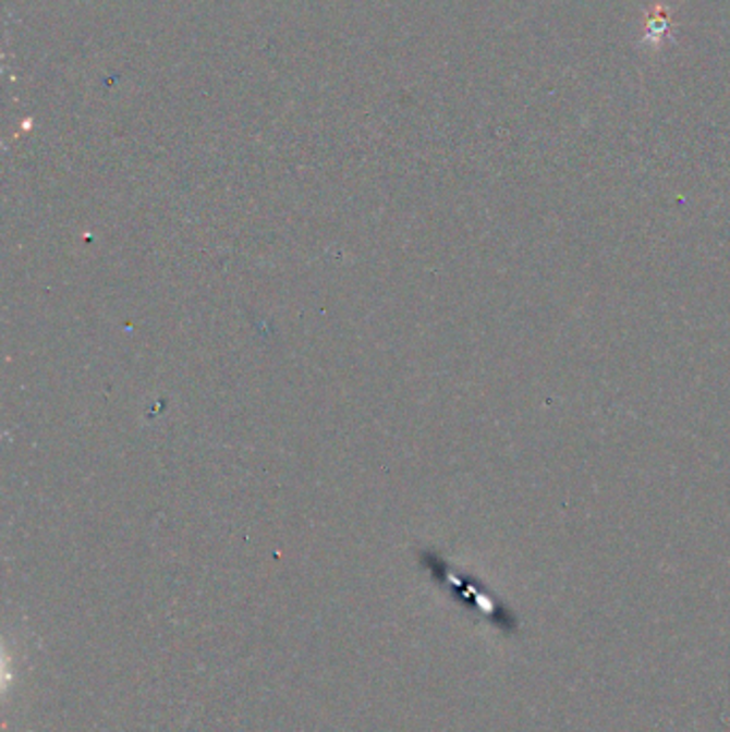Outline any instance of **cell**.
Returning a JSON list of instances; mask_svg holds the SVG:
<instances>
[{"label":"cell","mask_w":730,"mask_h":732,"mask_svg":"<svg viewBox=\"0 0 730 732\" xmlns=\"http://www.w3.org/2000/svg\"><path fill=\"white\" fill-rule=\"evenodd\" d=\"M670 15L672 13H670L669 7L662 4V2H656L645 11V26H643V35H641L643 46H647L652 50H660L674 39Z\"/></svg>","instance_id":"1"}]
</instances>
